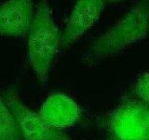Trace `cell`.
<instances>
[{
  "label": "cell",
  "instance_id": "9",
  "mask_svg": "<svg viewBox=\"0 0 149 140\" xmlns=\"http://www.w3.org/2000/svg\"><path fill=\"white\" fill-rule=\"evenodd\" d=\"M134 92L138 99L149 105V72L139 77L134 87Z\"/></svg>",
  "mask_w": 149,
  "mask_h": 140
},
{
  "label": "cell",
  "instance_id": "1",
  "mask_svg": "<svg viewBox=\"0 0 149 140\" xmlns=\"http://www.w3.org/2000/svg\"><path fill=\"white\" fill-rule=\"evenodd\" d=\"M62 46V35L48 0L36 6L27 34V61L41 85H46L54 60Z\"/></svg>",
  "mask_w": 149,
  "mask_h": 140
},
{
  "label": "cell",
  "instance_id": "8",
  "mask_svg": "<svg viewBox=\"0 0 149 140\" xmlns=\"http://www.w3.org/2000/svg\"><path fill=\"white\" fill-rule=\"evenodd\" d=\"M0 140H22L13 112L0 94Z\"/></svg>",
  "mask_w": 149,
  "mask_h": 140
},
{
  "label": "cell",
  "instance_id": "6",
  "mask_svg": "<svg viewBox=\"0 0 149 140\" xmlns=\"http://www.w3.org/2000/svg\"><path fill=\"white\" fill-rule=\"evenodd\" d=\"M105 3L104 0H77L62 35V46L71 45L91 29L99 20Z\"/></svg>",
  "mask_w": 149,
  "mask_h": 140
},
{
  "label": "cell",
  "instance_id": "4",
  "mask_svg": "<svg viewBox=\"0 0 149 140\" xmlns=\"http://www.w3.org/2000/svg\"><path fill=\"white\" fill-rule=\"evenodd\" d=\"M3 98L13 112L22 140H74L62 131L49 127L37 112L28 107L13 89H7Z\"/></svg>",
  "mask_w": 149,
  "mask_h": 140
},
{
  "label": "cell",
  "instance_id": "10",
  "mask_svg": "<svg viewBox=\"0 0 149 140\" xmlns=\"http://www.w3.org/2000/svg\"><path fill=\"white\" fill-rule=\"evenodd\" d=\"M105 2H119V1H124V0H104Z\"/></svg>",
  "mask_w": 149,
  "mask_h": 140
},
{
  "label": "cell",
  "instance_id": "7",
  "mask_svg": "<svg viewBox=\"0 0 149 140\" xmlns=\"http://www.w3.org/2000/svg\"><path fill=\"white\" fill-rule=\"evenodd\" d=\"M35 8L34 0H6L3 2L0 5V36H26Z\"/></svg>",
  "mask_w": 149,
  "mask_h": 140
},
{
  "label": "cell",
  "instance_id": "3",
  "mask_svg": "<svg viewBox=\"0 0 149 140\" xmlns=\"http://www.w3.org/2000/svg\"><path fill=\"white\" fill-rule=\"evenodd\" d=\"M104 127L115 140H149V105L125 98L107 115Z\"/></svg>",
  "mask_w": 149,
  "mask_h": 140
},
{
  "label": "cell",
  "instance_id": "5",
  "mask_svg": "<svg viewBox=\"0 0 149 140\" xmlns=\"http://www.w3.org/2000/svg\"><path fill=\"white\" fill-rule=\"evenodd\" d=\"M37 113L49 127L62 131L77 123L81 108L70 96L55 92L44 101Z\"/></svg>",
  "mask_w": 149,
  "mask_h": 140
},
{
  "label": "cell",
  "instance_id": "11",
  "mask_svg": "<svg viewBox=\"0 0 149 140\" xmlns=\"http://www.w3.org/2000/svg\"><path fill=\"white\" fill-rule=\"evenodd\" d=\"M108 140H115V139H112V138H110V137H109V139H108Z\"/></svg>",
  "mask_w": 149,
  "mask_h": 140
},
{
  "label": "cell",
  "instance_id": "2",
  "mask_svg": "<svg viewBox=\"0 0 149 140\" xmlns=\"http://www.w3.org/2000/svg\"><path fill=\"white\" fill-rule=\"evenodd\" d=\"M148 34L149 0H143L104 35L93 40L83 59L88 64H96L137 43Z\"/></svg>",
  "mask_w": 149,
  "mask_h": 140
}]
</instances>
